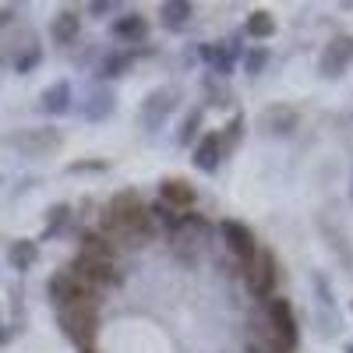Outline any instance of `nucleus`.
Returning a JSON list of instances; mask_svg holds the SVG:
<instances>
[{
    "instance_id": "nucleus-1",
    "label": "nucleus",
    "mask_w": 353,
    "mask_h": 353,
    "mask_svg": "<svg viewBox=\"0 0 353 353\" xmlns=\"http://www.w3.org/2000/svg\"><path fill=\"white\" fill-rule=\"evenodd\" d=\"M152 212L145 209V201L134 191H121L103 212V237L106 241H124V244H141L152 237Z\"/></svg>"
},
{
    "instance_id": "nucleus-2",
    "label": "nucleus",
    "mask_w": 353,
    "mask_h": 353,
    "mask_svg": "<svg viewBox=\"0 0 353 353\" xmlns=\"http://www.w3.org/2000/svg\"><path fill=\"white\" fill-rule=\"evenodd\" d=\"M244 283L254 297H272L276 293V283H279V265H276V254L272 251H254L248 261H244Z\"/></svg>"
},
{
    "instance_id": "nucleus-3",
    "label": "nucleus",
    "mask_w": 353,
    "mask_h": 353,
    "mask_svg": "<svg viewBox=\"0 0 353 353\" xmlns=\"http://www.w3.org/2000/svg\"><path fill=\"white\" fill-rule=\"evenodd\" d=\"M61 325L68 332L71 343H78L81 350L92 346L96 339V329H99V314H96V304H71V307H61Z\"/></svg>"
},
{
    "instance_id": "nucleus-4",
    "label": "nucleus",
    "mask_w": 353,
    "mask_h": 353,
    "mask_svg": "<svg viewBox=\"0 0 353 353\" xmlns=\"http://www.w3.org/2000/svg\"><path fill=\"white\" fill-rule=\"evenodd\" d=\"M11 149H18L21 156H50L53 149H61V131H53V128H25V131H14L4 138Z\"/></svg>"
},
{
    "instance_id": "nucleus-5",
    "label": "nucleus",
    "mask_w": 353,
    "mask_h": 353,
    "mask_svg": "<svg viewBox=\"0 0 353 353\" xmlns=\"http://www.w3.org/2000/svg\"><path fill=\"white\" fill-rule=\"evenodd\" d=\"M78 283H85L88 290H103V286H110V283H117V269L113 265H106V261H96V258H85V254H78L74 261H71V269H68Z\"/></svg>"
},
{
    "instance_id": "nucleus-6",
    "label": "nucleus",
    "mask_w": 353,
    "mask_h": 353,
    "mask_svg": "<svg viewBox=\"0 0 353 353\" xmlns=\"http://www.w3.org/2000/svg\"><path fill=\"white\" fill-rule=\"evenodd\" d=\"M50 297L61 304V307H71V304H96V290H88L85 283H78L71 272H57L50 279Z\"/></svg>"
},
{
    "instance_id": "nucleus-7",
    "label": "nucleus",
    "mask_w": 353,
    "mask_h": 353,
    "mask_svg": "<svg viewBox=\"0 0 353 353\" xmlns=\"http://www.w3.org/2000/svg\"><path fill=\"white\" fill-rule=\"evenodd\" d=\"M269 321H272V332H276V343L279 346H286V350L297 346V318H293L290 301L272 297L269 301Z\"/></svg>"
},
{
    "instance_id": "nucleus-8",
    "label": "nucleus",
    "mask_w": 353,
    "mask_h": 353,
    "mask_svg": "<svg viewBox=\"0 0 353 353\" xmlns=\"http://www.w3.org/2000/svg\"><path fill=\"white\" fill-rule=\"evenodd\" d=\"M176 106V88H156V92L141 103V124H149V128H159L166 121V113Z\"/></svg>"
},
{
    "instance_id": "nucleus-9",
    "label": "nucleus",
    "mask_w": 353,
    "mask_h": 353,
    "mask_svg": "<svg viewBox=\"0 0 353 353\" xmlns=\"http://www.w3.org/2000/svg\"><path fill=\"white\" fill-rule=\"evenodd\" d=\"M223 237H226V244H230V251L237 254L241 261H248L254 251H258V241H254V233L244 226V223H237V219H226L223 223Z\"/></svg>"
},
{
    "instance_id": "nucleus-10",
    "label": "nucleus",
    "mask_w": 353,
    "mask_h": 353,
    "mask_svg": "<svg viewBox=\"0 0 353 353\" xmlns=\"http://www.w3.org/2000/svg\"><path fill=\"white\" fill-rule=\"evenodd\" d=\"M350 57H353V39H332L329 43V50L321 53V74H343L346 71V64H350Z\"/></svg>"
},
{
    "instance_id": "nucleus-11",
    "label": "nucleus",
    "mask_w": 353,
    "mask_h": 353,
    "mask_svg": "<svg viewBox=\"0 0 353 353\" xmlns=\"http://www.w3.org/2000/svg\"><path fill=\"white\" fill-rule=\"evenodd\" d=\"M194 166L201 170V173H212L216 166H219V159H223V145H219V134H205L198 145H194Z\"/></svg>"
},
{
    "instance_id": "nucleus-12",
    "label": "nucleus",
    "mask_w": 353,
    "mask_h": 353,
    "mask_svg": "<svg viewBox=\"0 0 353 353\" xmlns=\"http://www.w3.org/2000/svg\"><path fill=\"white\" fill-rule=\"evenodd\" d=\"M261 128L272 131V134H290L297 128V110L293 106H269L261 113Z\"/></svg>"
},
{
    "instance_id": "nucleus-13",
    "label": "nucleus",
    "mask_w": 353,
    "mask_h": 353,
    "mask_svg": "<svg viewBox=\"0 0 353 353\" xmlns=\"http://www.w3.org/2000/svg\"><path fill=\"white\" fill-rule=\"evenodd\" d=\"M78 254L113 265V261H117V244H113V241H106L103 233H81V251H78Z\"/></svg>"
},
{
    "instance_id": "nucleus-14",
    "label": "nucleus",
    "mask_w": 353,
    "mask_h": 353,
    "mask_svg": "<svg viewBox=\"0 0 353 353\" xmlns=\"http://www.w3.org/2000/svg\"><path fill=\"white\" fill-rule=\"evenodd\" d=\"M159 194H163V201L170 205V209H191V205H194V188H191L188 181H181V176L163 181Z\"/></svg>"
},
{
    "instance_id": "nucleus-15",
    "label": "nucleus",
    "mask_w": 353,
    "mask_h": 353,
    "mask_svg": "<svg viewBox=\"0 0 353 353\" xmlns=\"http://www.w3.org/2000/svg\"><path fill=\"white\" fill-rule=\"evenodd\" d=\"M78 32H81V14H78V11H61V14L53 18V25H50V36L61 43V46L74 43Z\"/></svg>"
},
{
    "instance_id": "nucleus-16",
    "label": "nucleus",
    "mask_w": 353,
    "mask_h": 353,
    "mask_svg": "<svg viewBox=\"0 0 353 353\" xmlns=\"http://www.w3.org/2000/svg\"><path fill=\"white\" fill-rule=\"evenodd\" d=\"M159 14H163V25L166 28H184L191 21L194 8L188 4V0H166V4L159 8Z\"/></svg>"
},
{
    "instance_id": "nucleus-17",
    "label": "nucleus",
    "mask_w": 353,
    "mask_h": 353,
    "mask_svg": "<svg viewBox=\"0 0 353 353\" xmlns=\"http://www.w3.org/2000/svg\"><path fill=\"white\" fill-rule=\"evenodd\" d=\"M8 258H11V265H14L18 272H25V269H32V265H36L39 244H36V241H14L11 251H8Z\"/></svg>"
},
{
    "instance_id": "nucleus-18",
    "label": "nucleus",
    "mask_w": 353,
    "mask_h": 353,
    "mask_svg": "<svg viewBox=\"0 0 353 353\" xmlns=\"http://www.w3.org/2000/svg\"><path fill=\"white\" fill-rule=\"evenodd\" d=\"M68 106H71V85L68 81H57L43 92V110L46 113H64Z\"/></svg>"
},
{
    "instance_id": "nucleus-19",
    "label": "nucleus",
    "mask_w": 353,
    "mask_h": 353,
    "mask_svg": "<svg viewBox=\"0 0 353 353\" xmlns=\"http://www.w3.org/2000/svg\"><path fill=\"white\" fill-rule=\"evenodd\" d=\"M244 32H248L251 39H272V36H276V18H272L269 11H254V14L248 18V25H244Z\"/></svg>"
},
{
    "instance_id": "nucleus-20",
    "label": "nucleus",
    "mask_w": 353,
    "mask_h": 353,
    "mask_svg": "<svg viewBox=\"0 0 353 353\" xmlns=\"http://www.w3.org/2000/svg\"><path fill=\"white\" fill-rule=\"evenodd\" d=\"M113 32L121 36V39L141 43V39H145V32H149V25H145V18H141V14H128V18H121V21L113 25Z\"/></svg>"
},
{
    "instance_id": "nucleus-21",
    "label": "nucleus",
    "mask_w": 353,
    "mask_h": 353,
    "mask_svg": "<svg viewBox=\"0 0 353 353\" xmlns=\"http://www.w3.org/2000/svg\"><path fill=\"white\" fill-rule=\"evenodd\" d=\"M110 110H113V96L110 92H96L92 103H85V117H88V121H103Z\"/></svg>"
},
{
    "instance_id": "nucleus-22",
    "label": "nucleus",
    "mask_w": 353,
    "mask_h": 353,
    "mask_svg": "<svg viewBox=\"0 0 353 353\" xmlns=\"http://www.w3.org/2000/svg\"><path fill=\"white\" fill-rule=\"evenodd\" d=\"M198 128H201V110H191L188 121H184V128H181V145H191V138H194Z\"/></svg>"
},
{
    "instance_id": "nucleus-23",
    "label": "nucleus",
    "mask_w": 353,
    "mask_h": 353,
    "mask_svg": "<svg viewBox=\"0 0 353 353\" xmlns=\"http://www.w3.org/2000/svg\"><path fill=\"white\" fill-rule=\"evenodd\" d=\"M244 64H248V71H251V74H258L265 64H269V50H261V46H258V50H251V53L244 57Z\"/></svg>"
},
{
    "instance_id": "nucleus-24",
    "label": "nucleus",
    "mask_w": 353,
    "mask_h": 353,
    "mask_svg": "<svg viewBox=\"0 0 353 353\" xmlns=\"http://www.w3.org/2000/svg\"><path fill=\"white\" fill-rule=\"evenodd\" d=\"M128 61H131V57H106V64H103V74H106V78H110V74H121Z\"/></svg>"
},
{
    "instance_id": "nucleus-25",
    "label": "nucleus",
    "mask_w": 353,
    "mask_h": 353,
    "mask_svg": "<svg viewBox=\"0 0 353 353\" xmlns=\"http://www.w3.org/2000/svg\"><path fill=\"white\" fill-rule=\"evenodd\" d=\"M39 57H43V53H39V46H32V50H28V53L21 57V61H18V71H28V68H36V64H39Z\"/></svg>"
},
{
    "instance_id": "nucleus-26",
    "label": "nucleus",
    "mask_w": 353,
    "mask_h": 353,
    "mask_svg": "<svg viewBox=\"0 0 353 353\" xmlns=\"http://www.w3.org/2000/svg\"><path fill=\"white\" fill-rule=\"evenodd\" d=\"M71 170H103V163H71Z\"/></svg>"
},
{
    "instance_id": "nucleus-27",
    "label": "nucleus",
    "mask_w": 353,
    "mask_h": 353,
    "mask_svg": "<svg viewBox=\"0 0 353 353\" xmlns=\"http://www.w3.org/2000/svg\"><path fill=\"white\" fill-rule=\"evenodd\" d=\"M88 11H96V14H106V11H113V4H92Z\"/></svg>"
},
{
    "instance_id": "nucleus-28",
    "label": "nucleus",
    "mask_w": 353,
    "mask_h": 353,
    "mask_svg": "<svg viewBox=\"0 0 353 353\" xmlns=\"http://www.w3.org/2000/svg\"><path fill=\"white\" fill-rule=\"evenodd\" d=\"M248 353H269V346H261V343H251V346H248Z\"/></svg>"
},
{
    "instance_id": "nucleus-29",
    "label": "nucleus",
    "mask_w": 353,
    "mask_h": 353,
    "mask_svg": "<svg viewBox=\"0 0 353 353\" xmlns=\"http://www.w3.org/2000/svg\"><path fill=\"white\" fill-rule=\"evenodd\" d=\"M346 353H353V343H350V346H346Z\"/></svg>"
},
{
    "instance_id": "nucleus-30",
    "label": "nucleus",
    "mask_w": 353,
    "mask_h": 353,
    "mask_svg": "<svg viewBox=\"0 0 353 353\" xmlns=\"http://www.w3.org/2000/svg\"><path fill=\"white\" fill-rule=\"evenodd\" d=\"M350 198H353V184H350Z\"/></svg>"
}]
</instances>
